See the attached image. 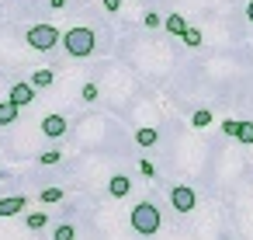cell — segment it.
I'll return each instance as SVG.
<instances>
[{
  "label": "cell",
  "instance_id": "1",
  "mask_svg": "<svg viewBox=\"0 0 253 240\" xmlns=\"http://www.w3.org/2000/svg\"><path fill=\"white\" fill-rule=\"evenodd\" d=\"M128 223H132V230H135L139 237H156L160 226H163V216H160V209H156L153 202H139V205L128 212Z\"/></svg>",
  "mask_w": 253,
  "mask_h": 240
},
{
  "label": "cell",
  "instance_id": "2",
  "mask_svg": "<svg viewBox=\"0 0 253 240\" xmlns=\"http://www.w3.org/2000/svg\"><path fill=\"white\" fill-rule=\"evenodd\" d=\"M63 49H66L73 60H87V56H94V49H97V39H94V32H90V28L77 25V28L63 32Z\"/></svg>",
  "mask_w": 253,
  "mask_h": 240
},
{
  "label": "cell",
  "instance_id": "3",
  "mask_svg": "<svg viewBox=\"0 0 253 240\" xmlns=\"http://www.w3.org/2000/svg\"><path fill=\"white\" fill-rule=\"evenodd\" d=\"M25 42H28V49H35V53H52V49L63 42V35H59V28H56V25L39 21V25H32V28H28Z\"/></svg>",
  "mask_w": 253,
  "mask_h": 240
},
{
  "label": "cell",
  "instance_id": "4",
  "mask_svg": "<svg viewBox=\"0 0 253 240\" xmlns=\"http://www.w3.org/2000/svg\"><path fill=\"white\" fill-rule=\"evenodd\" d=\"M170 205H173V212H180V216L194 212V205H198L194 188H191V184H173V188H170Z\"/></svg>",
  "mask_w": 253,
  "mask_h": 240
},
{
  "label": "cell",
  "instance_id": "5",
  "mask_svg": "<svg viewBox=\"0 0 253 240\" xmlns=\"http://www.w3.org/2000/svg\"><path fill=\"white\" fill-rule=\"evenodd\" d=\"M7 101H11V105H18V108L32 105V101H35V87H32L28 80H18V84H11V91H7Z\"/></svg>",
  "mask_w": 253,
  "mask_h": 240
},
{
  "label": "cell",
  "instance_id": "6",
  "mask_svg": "<svg viewBox=\"0 0 253 240\" xmlns=\"http://www.w3.org/2000/svg\"><path fill=\"white\" fill-rule=\"evenodd\" d=\"M66 129H70L66 115H45V119H42V136H45V139H63Z\"/></svg>",
  "mask_w": 253,
  "mask_h": 240
},
{
  "label": "cell",
  "instance_id": "7",
  "mask_svg": "<svg viewBox=\"0 0 253 240\" xmlns=\"http://www.w3.org/2000/svg\"><path fill=\"white\" fill-rule=\"evenodd\" d=\"M108 191H111V198H125V195L132 191V178H128V174H111Z\"/></svg>",
  "mask_w": 253,
  "mask_h": 240
},
{
  "label": "cell",
  "instance_id": "8",
  "mask_svg": "<svg viewBox=\"0 0 253 240\" xmlns=\"http://www.w3.org/2000/svg\"><path fill=\"white\" fill-rule=\"evenodd\" d=\"M25 195H11V198H0V216H18V212H25Z\"/></svg>",
  "mask_w": 253,
  "mask_h": 240
},
{
  "label": "cell",
  "instance_id": "9",
  "mask_svg": "<svg viewBox=\"0 0 253 240\" xmlns=\"http://www.w3.org/2000/svg\"><path fill=\"white\" fill-rule=\"evenodd\" d=\"M163 25H167V32H170V35H180V39H184V32L191 28V21H187L184 14H167V18H163Z\"/></svg>",
  "mask_w": 253,
  "mask_h": 240
},
{
  "label": "cell",
  "instance_id": "10",
  "mask_svg": "<svg viewBox=\"0 0 253 240\" xmlns=\"http://www.w3.org/2000/svg\"><path fill=\"white\" fill-rule=\"evenodd\" d=\"M28 84H32L35 91H42V87H52V84H56V70H35V73L28 77Z\"/></svg>",
  "mask_w": 253,
  "mask_h": 240
},
{
  "label": "cell",
  "instance_id": "11",
  "mask_svg": "<svg viewBox=\"0 0 253 240\" xmlns=\"http://www.w3.org/2000/svg\"><path fill=\"white\" fill-rule=\"evenodd\" d=\"M160 143V132L156 129H149V125H142L139 132H135V146H142V150H149V146H156Z\"/></svg>",
  "mask_w": 253,
  "mask_h": 240
},
{
  "label": "cell",
  "instance_id": "12",
  "mask_svg": "<svg viewBox=\"0 0 253 240\" xmlns=\"http://www.w3.org/2000/svg\"><path fill=\"white\" fill-rule=\"evenodd\" d=\"M18 115H21V108H18V105L0 101V125H14V122H18Z\"/></svg>",
  "mask_w": 253,
  "mask_h": 240
},
{
  "label": "cell",
  "instance_id": "13",
  "mask_svg": "<svg viewBox=\"0 0 253 240\" xmlns=\"http://www.w3.org/2000/svg\"><path fill=\"white\" fill-rule=\"evenodd\" d=\"M25 226H28V230H45V226H49V212H42V209H39V212H28V216H25Z\"/></svg>",
  "mask_w": 253,
  "mask_h": 240
},
{
  "label": "cell",
  "instance_id": "14",
  "mask_svg": "<svg viewBox=\"0 0 253 240\" xmlns=\"http://www.w3.org/2000/svg\"><path fill=\"white\" fill-rule=\"evenodd\" d=\"M52 240H77V226L73 223H56L52 226Z\"/></svg>",
  "mask_w": 253,
  "mask_h": 240
},
{
  "label": "cell",
  "instance_id": "15",
  "mask_svg": "<svg viewBox=\"0 0 253 240\" xmlns=\"http://www.w3.org/2000/svg\"><path fill=\"white\" fill-rule=\"evenodd\" d=\"M191 122H194V129H208V125H211V112H208V108H198V112L191 115Z\"/></svg>",
  "mask_w": 253,
  "mask_h": 240
},
{
  "label": "cell",
  "instance_id": "16",
  "mask_svg": "<svg viewBox=\"0 0 253 240\" xmlns=\"http://www.w3.org/2000/svg\"><path fill=\"white\" fill-rule=\"evenodd\" d=\"M63 195H66L63 188H42V191H39V198H42L45 205H52V202H63Z\"/></svg>",
  "mask_w": 253,
  "mask_h": 240
},
{
  "label": "cell",
  "instance_id": "17",
  "mask_svg": "<svg viewBox=\"0 0 253 240\" xmlns=\"http://www.w3.org/2000/svg\"><path fill=\"white\" fill-rule=\"evenodd\" d=\"M236 139H239L243 146H253V122H239V132H236Z\"/></svg>",
  "mask_w": 253,
  "mask_h": 240
},
{
  "label": "cell",
  "instance_id": "18",
  "mask_svg": "<svg viewBox=\"0 0 253 240\" xmlns=\"http://www.w3.org/2000/svg\"><path fill=\"white\" fill-rule=\"evenodd\" d=\"M80 98H84V101H97V98H101V87H97L94 80H87V84L80 87Z\"/></svg>",
  "mask_w": 253,
  "mask_h": 240
},
{
  "label": "cell",
  "instance_id": "19",
  "mask_svg": "<svg viewBox=\"0 0 253 240\" xmlns=\"http://www.w3.org/2000/svg\"><path fill=\"white\" fill-rule=\"evenodd\" d=\"M59 160H63L59 150H45V153H39V164H42V167H56Z\"/></svg>",
  "mask_w": 253,
  "mask_h": 240
},
{
  "label": "cell",
  "instance_id": "20",
  "mask_svg": "<svg viewBox=\"0 0 253 240\" xmlns=\"http://www.w3.org/2000/svg\"><path fill=\"white\" fill-rule=\"evenodd\" d=\"M184 42H187V46H191V49H198V46H201V42H205V35H201V32H198V28H194V25H191V28H187V32H184Z\"/></svg>",
  "mask_w": 253,
  "mask_h": 240
},
{
  "label": "cell",
  "instance_id": "21",
  "mask_svg": "<svg viewBox=\"0 0 253 240\" xmlns=\"http://www.w3.org/2000/svg\"><path fill=\"white\" fill-rule=\"evenodd\" d=\"M236 132H239V119H222V136L236 139Z\"/></svg>",
  "mask_w": 253,
  "mask_h": 240
},
{
  "label": "cell",
  "instance_id": "22",
  "mask_svg": "<svg viewBox=\"0 0 253 240\" xmlns=\"http://www.w3.org/2000/svg\"><path fill=\"white\" fill-rule=\"evenodd\" d=\"M142 25H146V28H160V25H163V18H160L156 11H146V18H142Z\"/></svg>",
  "mask_w": 253,
  "mask_h": 240
},
{
  "label": "cell",
  "instance_id": "23",
  "mask_svg": "<svg viewBox=\"0 0 253 240\" xmlns=\"http://www.w3.org/2000/svg\"><path fill=\"white\" fill-rule=\"evenodd\" d=\"M139 171H142V178H153V174H156L153 160H139Z\"/></svg>",
  "mask_w": 253,
  "mask_h": 240
},
{
  "label": "cell",
  "instance_id": "24",
  "mask_svg": "<svg viewBox=\"0 0 253 240\" xmlns=\"http://www.w3.org/2000/svg\"><path fill=\"white\" fill-rule=\"evenodd\" d=\"M101 4H104L108 14H118V11H122V0H101Z\"/></svg>",
  "mask_w": 253,
  "mask_h": 240
},
{
  "label": "cell",
  "instance_id": "25",
  "mask_svg": "<svg viewBox=\"0 0 253 240\" xmlns=\"http://www.w3.org/2000/svg\"><path fill=\"white\" fill-rule=\"evenodd\" d=\"M66 4H70V0H49V7H52V11H63Z\"/></svg>",
  "mask_w": 253,
  "mask_h": 240
},
{
  "label": "cell",
  "instance_id": "26",
  "mask_svg": "<svg viewBox=\"0 0 253 240\" xmlns=\"http://www.w3.org/2000/svg\"><path fill=\"white\" fill-rule=\"evenodd\" d=\"M246 21L253 25V0H250V4H246Z\"/></svg>",
  "mask_w": 253,
  "mask_h": 240
}]
</instances>
